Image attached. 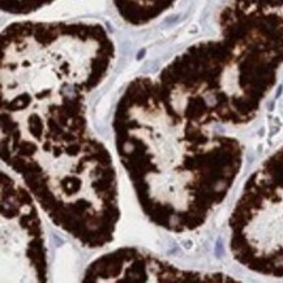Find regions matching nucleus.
<instances>
[{"label": "nucleus", "instance_id": "obj_1", "mask_svg": "<svg viewBox=\"0 0 283 283\" xmlns=\"http://www.w3.org/2000/svg\"><path fill=\"white\" fill-rule=\"evenodd\" d=\"M114 128L119 158L145 214L170 231L202 226L240 172V142L179 115L149 77L127 86Z\"/></svg>", "mask_w": 283, "mask_h": 283}, {"label": "nucleus", "instance_id": "obj_2", "mask_svg": "<svg viewBox=\"0 0 283 283\" xmlns=\"http://www.w3.org/2000/svg\"><path fill=\"white\" fill-rule=\"evenodd\" d=\"M115 57L103 26L20 21L2 34V152L86 133L85 99Z\"/></svg>", "mask_w": 283, "mask_h": 283}, {"label": "nucleus", "instance_id": "obj_3", "mask_svg": "<svg viewBox=\"0 0 283 283\" xmlns=\"http://www.w3.org/2000/svg\"><path fill=\"white\" fill-rule=\"evenodd\" d=\"M217 38L194 43L163 68L166 102L200 125L251 121L283 65V14L231 3L218 18Z\"/></svg>", "mask_w": 283, "mask_h": 283}, {"label": "nucleus", "instance_id": "obj_4", "mask_svg": "<svg viewBox=\"0 0 283 283\" xmlns=\"http://www.w3.org/2000/svg\"><path fill=\"white\" fill-rule=\"evenodd\" d=\"M51 221L85 247L112 239L118 188L107 149L87 133L43 142L7 163Z\"/></svg>", "mask_w": 283, "mask_h": 283}, {"label": "nucleus", "instance_id": "obj_5", "mask_svg": "<svg viewBox=\"0 0 283 283\" xmlns=\"http://www.w3.org/2000/svg\"><path fill=\"white\" fill-rule=\"evenodd\" d=\"M228 224L237 262L258 274L283 278V146L247 180Z\"/></svg>", "mask_w": 283, "mask_h": 283}, {"label": "nucleus", "instance_id": "obj_6", "mask_svg": "<svg viewBox=\"0 0 283 283\" xmlns=\"http://www.w3.org/2000/svg\"><path fill=\"white\" fill-rule=\"evenodd\" d=\"M2 219L3 258L14 256V265L22 266L28 281H45L46 247L39 217L33 196L18 183L2 172Z\"/></svg>", "mask_w": 283, "mask_h": 283}, {"label": "nucleus", "instance_id": "obj_7", "mask_svg": "<svg viewBox=\"0 0 283 283\" xmlns=\"http://www.w3.org/2000/svg\"><path fill=\"white\" fill-rule=\"evenodd\" d=\"M221 275H204L182 271L153 256L136 249L116 251L97 260L87 269L86 282H183V281H230Z\"/></svg>", "mask_w": 283, "mask_h": 283}, {"label": "nucleus", "instance_id": "obj_8", "mask_svg": "<svg viewBox=\"0 0 283 283\" xmlns=\"http://www.w3.org/2000/svg\"><path fill=\"white\" fill-rule=\"evenodd\" d=\"M178 0H112L116 12L130 25H145L170 11Z\"/></svg>", "mask_w": 283, "mask_h": 283}, {"label": "nucleus", "instance_id": "obj_9", "mask_svg": "<svg viewBox=\"0 0 283 283\" xmlns=\"http://www.w3.org/2000/svg\"><path fill=\"white\" fill-rule=\"evenodd\" d=\"M56 0H0L2 11L9 14L24 16L50 6Z\"/></svg>", "mask_w": 283, "mask_h": 283}, {"label": "nucleus", "instance_id": "obj_10", "mask_svg": "<svg viewBox=\"0 0 283 283\" xmlns=\"http://www.w3.org/2000/svg\"><path fill=\"white\" fill-rule=\"evenodd\" d=\"M231 3L247 8H260L279 11L283 8V0H231Z\"/></svg>", "mask_w": 283, "mask_h": 283}]
</instances>
